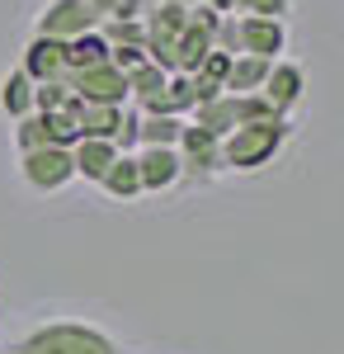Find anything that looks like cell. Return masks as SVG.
<instances>
[{
    "instance_id": "6da1fadb",
    "label": "cell",
    "mask_w": 344,
    "mask_h": 354,
    "mask_svg": "<svg viewBox=\"0 0 344 354\" xmlns=\"http://www.w3.org/2000/svg\"><path fill=\"white\" fill-rule=\"evenodd\" d=\"M292 137V118H265L240 123L222 137V170H265Z\"/></svg>"
},
{
    "instance_id": "7a4b0ae2",
    "label": "cell",
    "mask_w": 344,
    "mask_h": 354,
    "mask_svg": "<svg viewBox=\"0 0 344 354\" xmlns=\"http://www.w3.org/2000/svg\"><path fill=\"white\" fill-rule=\"evenodd\" d=\"M15 354H118V340L85 322H48L28 330Z\"/></svg>"
},
{
    "instance_id": "3957f363",
    "label": "cell",
    "mask_w": 344,
    "mask_h": 354,
    "mask_svg": "<svg viewBox=\"0 0 344 354\" xmlns=\"http://www.w3.org/2000/svg\"><path fill=\"white\" fill-rule=\"evenodd\" d=\"M19 175L33 194H57L76 180V161H71V147H38L19 156Z\"/></svg>"
},
{
    "instance_id": "277c9868",
    "label": "cell",
    "mask_w": 344,
    "mask_h": 354,
    "mask_svg": "<svg viewBox=\"0 0 344 354\" xmlns=\"http://www.w3.org/2000/svg\"><path fill=\"white\" fill-rule=\"evenodd\" d=\"M180 170H184L189 185H208L222 175V137H212L208 128L198 123H184V137H180Z\"/></svg>"
},
{
    "instance_id": "5b68a950",
    "label": "cell",
    "mask_w": 344,
    "mask_h": 354,
    "mask_svg": "<svg viewBox=\"0 0 344 354\" xmlns=\"http://www.w3.org/2000/svg\"><path fill=\"white\" fill-rule=\"evenodd\" d=\"M104 24L99 15H95V5L90 0H52L43 15H38V38H57V43H71L80 33H95V28Z\"/></svg>"
},
{
    "instance_id": "8992f818",
    "label": "cell",
    "mask_w": 344,
    "mask_h": 354,
    "mask_svg": "<svg viewBox=\"0 0 344 354\" xmlns=\"http://www.w3.org/2000/svg\"><path fill=\"white\" fill-rule=\"evenodd\" d=\"M71 95L85 100V104H128V76L113 66V62H99V66H85V71H71L66 76Z\"/></svg>"
},
{
    "instance_id": "52a82bcc",
    "label": "cell",
    "mask_w": 344,
    "mask_h": 354,
    "mask_svg": "<svg viewBox=\"0 0 344 354\" xmlns=\"http://www.w3.org/2000/svg\"><path fill=\"white\" fill-rule=\"evenodd\" d=\"M260 95L274 104V113L292 118V113H297V104L307 100V71H302L297 62H288V57H274V66H269L265 90H260Z\"/></svg>"
},
{
    "instance_id": "ba28073f",
    "label": "cell",
    "mask_w": 344,
    "mask_h": 354,
    "mask_svg": "<svg viewBox=\"0 0 344 354\" xmlns=\"http://www.w3.org/2000/svg\"><path fill=\"white\" fill-rule=\"evenodd\" d=\"M133 156H137V175H142V194H170L175 185H184L175 147H137Z\"/></svg>"
},
{
    "instance_id": "9c48e42d",
    "label": "cell",
    "mask_w": 344,
    "mask_h": 354,
    "mask_svg": "<svg viewBox=\"0 0 344 354\" xmlns=\"http://www.w3.org/2000/svg\"><path fill=\"white\" fill-rule=\"evenodd\" d=\"M240 24V57H274L288 53V19H236Z\"/></svg>"
},
{
    "instance_id": "30bf717a",
    "label": "cell",
    "mask_w": 344,
    "mask_h": 354,
    "mask_svg": "<svg viewBox=\"0 0 344 354\" xmlns=\"http://www.w3.org/2000/svg\"><path fill=\"white\" fill-rule=\"evenodd\" d=\"M24 71L33 85H43V81H66V43H57V38H38L33 33V43L24 48Z\"/></svg>"
},
{
    "instance_id": "8fae6325",
    "label": "cell",
    "mask_w": 344,
    "mask_h": 354,
    "mask_svg": "<svg viewBox=\"0 0 344 354\" xmlns=\"http://www.w3.org/2000/svg\"><path fill=\"white\" fill-rule=\"evenodd\" d=\"M71 161H76V180L99 185V180L108 175V165L118 161V147L104 142V137H80L76 147H71Z\"/></svg>"
},
{
    "instance_id": "7c38bea8",
    "label": "cell",
    "mask_w": 344,
    "mask_h": 354,
    "mask_svg": "<svg viewBox=\"0 0 344 354\" xmlns=\"http://www.w3.org/2000/svg\"><path fill=\"white\" fill-rule=\"evenodd\" d=\"M189 123H198V128H208L212 137H227L231 128H240V100L236 95H217V100H208V104H198V109L189 113Z\"/></svg>"
},
{
    "instance_id": "4fadbf2b",
    "label": "cell",
    "mask_w": 344,
    "mask_h": 354,
    "mask_svg": "<svg viewBox=\"0 0 344 354\" xmlns=\"http://www.w3.org/2000/svg\"><path fill=\"white\" fill-rule=\"evenodd\" d=\"M123 109H128V104H123ZM123 109H118V104H85V100L71 104L80 137H104V142H113L118 123H123Z\"/></svg>"
},
{
    "instance_id": "5bb4252c",
    "label": "cell",
    "mask_w": 344,
    "mask_h": 354,
    "mask_svg": "<svg viewBox=\"0 0 344 354\" xmlns=\"http://www.w3.org/2000/svg\"><path fill=\"white\" fill-rule=\"evenodd\" d=\"M99 189H104L108 198H118V203H133V198H142V175H137V156L118 151V161L108 165V175L99 180Z\"/></svg>"
},
{
    "instance_id": "9a60e30c",
    "label": "cell",
    "mask_w": 344,
    "mask_h": 354,
    "mask_svg": "<svg viewBox=\"0 0 344 354\" xmlns=\"http://www.w3.org/2000/svg\"><path fill=\"white\" fill-rule=\"evenodd\" d=\"M269 66L274 62H265V57H231V71H227L222 90L227 95H255V90H265Z\"/></svg>"
},
{
    "instance_id": "2e32d148",
    "label": "cell",
    "mask_w": 344,
    "mask_h": 354,
    "mask_svg": "<svg viewBox=\"0 0 344 354\" xmlns=\"http://www.w3.org/2000/svg\"><path fill=\"white\" fill-rule=\"evenodd\" d=\"M217 15H231V19H288L292 0H208Z\"/></svg>"
},
{
    "instance_id": "e0dca14e",
    "label": "cell",
    "mask_w": 344,
    "mask_h": 354,
    "mask_svg": "<svg viewBox=\"0 0 344 354\" xmlns=\"http://www.w3.org/2000/svg\"><path fill=\"white\" fill-rule=\"evenodd\" d=\"M184 123L189 118H175V113H142V147H180Z\"/></svg>"
},
{
    "instance_id": "ac0fdd59",
    "label": "cell",
    "mask_w": 344,
    "mask_h": 354,
    "mask_svg": "<svg viewBox=\"0 0 344 354\" xmlns=\"http://www.w3.org/2000/svg\"><path fill=\"white\" fill-rule=\"evenodd\" d=\"M0 109L10 113L15 123L33 113V81H28V76L19 71V66H15V71L5 76V85H0Z\"/></svg>"
},
{
    "instance_id": "d6986e66",
    "label": "cell",
    "mask_w": 344,
    "mask_h": 354,
    "mask_svg": "<svg viewBox=\"0 0 344 354\" xmlns=\"http://www.w3.org/2000/svg\"><path fill=\"white\" fill-rule=\"evenodd\" d=\"M99 62H108V43H104V33H99V28H95V33H80V38L66 43V66H71V71L99 66ZM71 71H66V76H71Z\"/></svg>"
},
{
    "instance_id": "ffe728a7",
    "label": "cell",
    "mask_w": 344,
    "mask_h": 354,
    "mask_svg": "<svg viewBox=\"0 0 344 354\" xmlns=\"http://www.w3.org/2000/svg\"><path fill=\"white\" fill-rule=\"evenodd\" d=\"M71 104H76V95H71V85H66V81L33 85V113H57V109H71Z\"/></svg>"
},
{
    "instance_id": "44dd1931",
    "label": "cell",
    "mask_w": 344,
    "mask_h": 354,
    "mask_svg": "<svg viewBox=\"0 0 344 354\" xmlns=\"http://www.w3.org/2000/svg\"><path fill=\"white\" fill-rule=\"evenodd\" d=\"M113 147H118V151H128V156L142 147V113H137L133 104L123 109V123H118V133H113Z\"/></svg>"
},
{
    "instance_id": "7402d4cb",
    "label": "cell",
    "mask_w": 344,
    "mask_h": 354,
    "mask_svg": "<svg viewBox=\"0 0 344 354\" xmlns=\"http://www.w3.org/2000/svg\"><path fill=\"white\" fill-rule=\"evenodd\" d=\"M108 62L128 76V71H137V66H146L151 57H146V48H133V43H123V48H108Z\"/></svg>"
},
{
    "instance_id": "603a6c76",
    "label": "cell",
    "mask_w": 344,
    "mask_h": 354,
    "mask_svg": "<svg viewBox=\"0 0 344 354\" xmlns=\"http://www.w3.org/2000/svg\"><path fill=\"white\" fill-rule=\"evenodd\" d=\"M227 71H231V57H227V53H217V48H212V53L203 57V66H198L193 76H203V81L222 85V81H227Z\"/></svg>"
},
{
    "instance_id": "cb8c5ba5",
    "label": "cell",
    "mask_w": 344,
    "mask_h": 354,
    "mask_svg": "<svg viewBox=\"0 0 344 354\" xmlns=\"http://www.w3.org/2000/svg\"><path fill=\"white\" fill-rule=\"evenodd\" d=\"M160 5H184V10H193V5H208V0H160Z\"/></svg>"
}]
</instances>
